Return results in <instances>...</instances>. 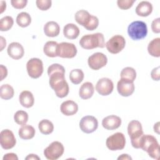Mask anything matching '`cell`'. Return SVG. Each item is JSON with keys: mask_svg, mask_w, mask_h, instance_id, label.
<instances>
[{"mask_svg": "<svg viewBox=\"0 0 160 160\" xmlns=\"http://www.w3.org/2000/svg\"><path fill=\"white\" fill-rule=\"evenodd\" d=\"M48 74L49 77V85L54 89L56 95L60 98L66 97L69 93V85L65 79V69L58 63L49 66Z\"/></svg>", "mask_w": 160, "mask_h": 160, "instance_id": "cell-1", "label": "cell"}, {"mask_svg": "<svg viewBox=\"0 0 160 160\" xmlns=\"http://www.w3.org/2000/svg\"><path fill=\"white\" fill-rule=\"evenodd\" d=\"M139 148L146 151L149 156L158 160L159 158V145L157 139L152 135L144 134L141 137L139 142Z\"/></svg>", "mask_w": 160, "mask_h": 160, "instance_id": "cell-2", "label": "cell"}, {"mask_svg": "<svg viewBox=\"0 0 160 160\" xmlns=\"http://www.w3.org/2000/svg\"><path fill=\"white\" fill-rule=\"evenodd\" d=\"M80 46L85 49H92L96 48L105 47L104 37L102 33L97 32L83 36L79 41Z\"/></svg>", "mask_w": 160, "mask_h": 160, "instance_id": "cell-3", "label": "cell"}, {"mask_svg": "<svg viewBox=\"0 0 160 160\" xmlns=\"http://www.w3.org/2000/svg\"><path fill=\"white\" fill-rule=\"evenodd\" d=\"M128 33L129 37L134 41L144 38L148 34L146 24L141 21L132 22L128 28Z\"/></svg>", "mask_w": 160, "mask_h": 160, "instance_id": "cell-4", "label": "cell"}, {"mask_svg": "<svg viewBox=\"0 0 160 160\" xmlns=\"http://www.w3.org/2000/svg\"><path fill=\"white\" fill-rule=\"evenodd\" d=\"M128 133L131 140V144L134 148H139V142L143 135L142 128L141 122L137 120H132L128 124Z\"/></svg>", "mask_w": 160, "mask_h": 160, "instance_id": "cell-5", "label": "cell"}, {"mask_svg": "<svg viewBox=\"0 0 160 160\" xmlns=\"http://www.w3.org/2000/svg\"><path fill=\"white\" fill-rule=\"evenodd\" d=\"M106 144L107 148L111 151L121 150L125 147V136L122 132H116L107 138Z\"/></svg>", "mask_w": 160, "mask_h": 160, "instance_id": "cell-6", "label": "cell"}, {"mask_svg": "<svg viewBox=\"0 0 160 160\" xmlns=\"http://www.w3.org/2000/svg\"><path fill=\"white\" fill-rule=\"evenodd\" d=\"M64 151L62 144L59 141H54L44 150V155L49 160H56L63 154Z\"/></svg>", "mask_w": 160, "mask_h": 160, "instance_id": "cell-7", "label": "cell"}, {"mask_svg": "<svg viewBox=\"0 0 160 160\" xmlns=\"http://www.w3.org/2000/svg\"><path fill=\"white\" fill-rule=\"evenodd\" d=\"M26 69L28 75L34 79L39 78L43 72V63L39 58L30 59L26 64Z\"/></svg>", "mask_w": 160, "mask_h": 160, "instance_id": "cell-8", "label": "cell"}, {"mask_svg": "<svg viewBox=\"0 0 160 160\" xmlns=\"http://www.w3.org/2000/svg\"><path fill=\"white\" fill-rule=\"evenodd\" d=\"M125 45L126 41L124 37L121 35H115L108 40L105 46L110 53L118 54L124 48Z\"/></svg>", "mask_w": 160, "mask_h": 160, "instance_id": "cell-9", "label": "cell"}, {"mask_svg": "<svg viewBox=\"0 0 160 160\" xmlns=\"http://www.w3.org/2000/svg\"><path fill=\"white\" fill-rule=\"evenodd\" d=\"M77 54L76 46L70 42H62L57 46V56L62 58H72Z\"/></svg>", "mask_w": 160, "mask_h": 160, "instance_id": "cell-10", "label": "cell"}, {"mask_svg": "<svg viewBox=\"0 0 160 160\" xmlns=\"http://www.w3.org/2000/svg\"><path fill=\"white\" fill-rule=\"evenodd\" d=\"M79 127L82 132L88 134L91 133L97 129L98 121L92 116H86L82 117L80 120Z\"/></svg>", "mask_w": 160, "mask_h": 160, "instance_id": "cell-11", "label": "cell"}, {"mask_svg": "<svg viewBox=\"0 0 160 160\" xmlns=\"http://www.w3.org/2000/svg\"><path fill=\"white\" fill-rule=\"evenodd\" d=\"M108 62V58L102 52H95L90 56L88 59V63L90 68L93 70H98L105 66Z\"/></svg>", "mask_w": 160, "mask_h": 160, "instance_id": "cell-12", "label": "cell"}, {"mask_svg": "<svg viewBox=\"0 0 160 160\" xmlns=\"http://www.w3.org/2000/svg\"><path fill=\"white\" fill-rule=\"evenodd\" d=\"M0 143L4 149L12 148L16 143V140L13 132L9 129H4L0 133Z\"/></svg>", "mask_w": 160, "mask_h": 160, "instance_id": "cell-13", "label": "cell"}, {"mask_svg": "<svg viewBox=\"0 0 160 160\" xmlns=\"http://www.w3.org/2000/svg\"><path fill=\"white\" fill-rule=\"evenodd\" d=\"M114 88V84L111 79L108 78H102L97 82L96 85V91L102 96L110 94Z\"/></svg>", "mask_w": 160, "mask_h": 160, "instance_id": "cell-14", "label": "cell"}, {"mask_svg": "<svg viewBox=\"0 0 160 160\" xmlns=\"http://www.w3.org/2000/svg\"><path fill=\"white\" fill-rule=\"evenodd\" d=\"M117 90L120 95L124 97H128L131 96L134 91V84L133 82L122 79L118 82Z\"/></svg>", "mask_w": 160, "mask_h": 160, "instance_id": "cell-15", "label": "cell"}, {"mask_svg": "<svg viewBox=\"0 0 160 160\" xmlns=\"http://www.w3.org/2000/svg\"><path fill=\"white\" fill-rule=\"evenodd\" d=\"M7 51L8 55L14 59H19L24 54V50L22 46L17 42H13L9 44Z\"/></svg>", "mask_w": 160, "mask_h": 160, "instance_id": "cell-16", "label": "cell"}, {"mask_svg": "<svg viewBox=\"0 0 160 160\" xmlns=\"http://www.w3.org/2000/svg\"><path fill=\"white\" fill-rule=\"evenodd\" d=\"M121 124V119L116 115H110L104 118L102 121L104 128L108 130H114L118 128Z\"/></svg>", "mask_w": 160, "mask_h": 160, "instance_id": "cell-17", "label": "cell"}, {"mask_svg": "<svg viewBox=\"0 0 160 160\" xmlns=\"http://www.w3.org/2000/svg\"><path fill=\"white\" fill-rule=\"evenodd\" d=\"M61 112L65 116H72L78 111V106L76 102L71 100L64 101L60 107Z\"/></svg>", "mask_w": 160, "mask_h": 160, "instance_id": "cell-18", "label": "cell"}, {"mask_svg": "<svg viewBox=\"0 0 160 160\" xmlns=\"http://www.w3.org/2000/svg\"><path fill=\"white\" fill-rule=\"evenodd\" d=\"M152 11V6L149 1L140 2L136 8V13L142 17L148 16Z\"/></svg>", "mask_w": 160, "mask_h": 160, "instance_id": "cell-19", "label": "cell"}, {"mask_svg": "<svg viewBox=\"0 0 160 160\" xmlns=\"http://www.w3.org/2000/svg\"><path fill=\"white\" fill-rule=\"evenodd\" d=\"M20 104L24 108H29L34 105V98L31 92L29 91H23L19 96Z\"/></svg>", "mask_w": 160, "mask_h": 160, "instance_id": "cell-20", "label": "cell"}, {"mask_svg": "<svg viewBox=\"0 0 160 160\" xmlns=\"http://www.w3.org/2000/svg\"><path fill=\"white\" fill-rule=\"evenodd\" d=\"M94 92L93 84L90 82L83 83L79 88V95L82 99H88L92 97Z\"/></svg>", "mask_w": 160, "mask_h": 160, "instance_id": "cell-21", "label": "cell"}, {"mask_svg": "<svg viewBox=\"0 0 160 160\" xmlns=\"http://www.w3.org/2000/svg\"><path fill=\"white\" fill-rule=\"evenodd\" d=\"M44 32L48 37H56L59 34L60 27L56 22L49 21L44 26Z\"/></svg>", "mask_w": 160, "mask_h": 160, "instance_id": "cell-22", "label": "cell"}, {"mask_svg": "<svg viewBox=\"0 0 160 160\" xmlns=\"http://www.w3.org/2000/svg\"><path fill=\"white\" fill-rule=\"evenodd\" d=\"M64 36L69 39H74L78 37L79 34V28L72 23H68L63 28Z\"/></svg>", "mask_w": 160, "mask_h": 160, "instance_id": "cell-23", "label": "cell"}, {"mask_svg": "<svg viewBox=\"0 0 160 160\" xmlns=\"http://www.w3.org/2000/svg\"><path fill=\"white\" fill-rule=\"evenodd\" d=\"M74 18L76 21L79 24L85 28L88 24L91 19V14H90L87 11L81 9L76 12Z\"/></svg>", "mask_w": 160, "mask_h": 160, "instance_id": "cell-24", "label": "cell"}, {"mask_svg": "<svg viewBox=\"0 0 160 160\" xmlns=\"http://www.w3.org/2000/svg\"><path fill=\"white\" fill-rule=\"evenodd\" d=\"M35 129L31 126L28 124L22 125L19 129V136L22 139H32L35 135Z\"/></svg>", "mask_w": 160, "mask_h": 160, "instance_id": "cell-25", "label": "cell"}, {"mask_svg": "<svg viewBox=\"0 0 160 160\" xmlns=\"http://www.w3.org/2000/svg\"><path fill=\"white\" fill-rule=\"evenodd\" d=\"M148 51L149 54L153 57L160 56V38H157L153 39L148 46Z\"/></svg>", "mask_w": 160, "mask_h": 160, "instance_id": "cell-26", "label": "cell"}, {"mask_svg": "<svg viewBox=\"0 0 160 160\" xmlns=\"http://www.w3.org/2000/svg\"><path fill=\"white\" fill-rule=\"evenodd\" d=\"M58 43L56 41H50L46 42L43 48L44 53L48 57L54 58L57 56V46Z\"/></svg>", "mask_w": 160, "mask_h": 160, "instance_id": "cell-27", "label": "cell"}, {"mask_svg": "<svg viewBox=\"0 0 160 160\" xmlns=\"http://www.w3.org/2000/svg\"><path fill=\"white\" fill-rule=\"evenodd\" d=\"M40 132L45 135L51 134L54 130V125L51 121L48 119L41 120L38 124Z\"/></svg>", "mask_w": 160, "mask_h": 160, "instance_id": "cell-28", "label": "cell"}, {"mask_svg": "<svg viewBox=\"0 0 160 160\" xmlns=\"http://www.w3.org/2000/svg\"><path fill=\"white\" fill-rule=\"evenodd\" d=\"M14 91L13 88L8 84H2L0 88V96L2 99L8 100L11 99L14 96Z\"/></svg>", "mask_w": 160, "mask_h": 160, "instance_id": "cell-29", "label": "cell"}, {"mask_svg": "<svg viewBox=\"0 0 160 160\" xmlns=\"http://www.w3.org/2000/svg\"><path fill=\"white\" fill-rule=\"evenodd\" d=\"M16 22L22 28L27 27L31 22V16L26 12H20L16 17Z\"/></svg>", "mask_w": 160, "mask_h": 160, "instance_id": "cell-30", "label": "cell"}, {"mask_svg": "<svg viewBox=\"0 0 160 160\" xmlns=\"http://www.w3.org/2000/svg\"><path fill=\"white\" fill-rule=\"evenodd\" d=\"M84 72L80 69H72L69 73V79L74 84H78L81 82L84 79Z\"/></svg>", "mask_w": 160, "mask_h": 160, "instance_id": "cell-31", "label": "cell"}, {"mask_svg": "<svg viewBox=\"0 0 160 160\" xmlns=\"http://www.w3.org/2000/svg\"><path fill=\"white\" fill-rule=\"evenodd\" d=\"M136 78V70L131 67H126L121 72V78L134 82Z\"/></svg>", "mask_w": 160, "mask_h": 160, "instance_id": "cell-32", "label": "cell"}, {"mask_svg": "<svg viewBox=\"0 0 160 160\" xmlns=\"http://www.w3.org/2000/svg\"><path fill=\"white\" fill-rule=\"evenodd\" d=\"M14 20L11 16H4L0 20V30L1 31H7L12 28Z\"/></svg>", "mask_w": 160, "mask_h": 160, "instance_id": "cell-33", "label": "cell"}, {"mask_svg": "<svg viewBox=\"0 0 160 160\" xmlns=\"http://www.w3.org/2000/svg\"><path fill=\"white\" fill-rule=\"evenodd\" d=\"M14 119L18 124L24 125L28 122V114L24 111H18L14 115Z\"/></svg>", "mask_w": 160, "mask_h": 160, "instance_id": "cell-34", "label": "cell"}, {"mask_svg": "<svg viewBox=\"0 0 160 160\" xmlns=\"http://www.w3.org/2000/svg\"><path fill=\"white\" fill-rule=\"evenodd\" d=\"M36 4L40 10L46 11L51 8L52 2L51 0H37Z\"/></svg>", "mask_w": 160, "mask_h": 160, "instance_id": "cell-35", "label": "cell"}, {"mask_svg": "<svg viewBox=\"0 0 160 160\" xmlns=\"http://www.w3.org/2000/svg\"><path fill=\"white\" fill-rule=\"evenodd\" d=\"M134 2L135 0H118L117 4L121 9H128L132 7Z\"/></svg>", "mask_w": 160, "mask_h": 160, "instance_id": "cell-36", "label": "cell"}, {"mask_svg": "<svg viewBox=\"0 0 160 160\" xmlns=\"http://www.w3.org/2000/svg\"><path fill=\"white\" fill-rule=\"evenodd\" d=\"M99 25V19L96 16L91 15V19L88 24L85 27V28L88 31H93L98 28Z\"/></svg>", "mask_w": 160, "mask_h": 160, "instance_id": "cell-37", "label": "cell"}, {"mask_svg": "<svg viewBox=\"0 0 160 160\" xmlns=\"http://www.w3.org/2000/svg\"><path fill=\"white\" fill-rule=\"evenodd\" d=\"M11 3L12 6L16 9H22L24 8L27 3L28 1L27 0H12L11 1Z\"/></svg>", "mask_w": 160, "mask_h": 160, "instance_id": "cell-38", "label": "cell"}, {"mask_svg": "<svg viewBox=\"0 0 160 160\" xmlns=\"http://www.w3.org/2000/svg\"><path fill=\"white\" fill-rule=\"evenodd\" d=\"M152 31L155 33L160 32V18H158L154 19L151 24Z\"/></svg>", "mask_w": 160, "mask_h": 160, "instance_id": "cell-39", "label": "cell"}, {"mask_svg": "<svg viewBox=\"0 0 160 160\" xmlns=\"http://www.w3.org/2000/svg\"><path fill=\"white\" fill-rule=\"evenodd\" d=\"M159 66H158L155 68H154L151 72V78L154 81H159L160 79V70H159Z\"/></svg>", "mask_w": 160, "mask_h": 160, "instance_id": "cell-40", "label": "cell"}, {"mask_svg": "<svg viewBox=\"0 0 160 160\" xmlns=\"http://www.w3.org/2000/svg\"><path fill=\"white\" fill-rule=\"evenodd\" d=\"M5 159L18 160V158L16 156V154H14V153H8V154H6L3 157V160H5Z\"/></svg>", "mask_w": 160, "mask_h": 160, "instance_id": "cell-41", "label": "cell"}, {"mask_svg": "<svg viewBox=\"0 0 160 160\" xmlns=\"http://www.w3.org/2000/svg\"><path fill=\"white\" fill-rule=\"evenodd\" d=\"M1 81H2V79L7 76L8 70H7V68L5 66H4L3 65H2V64L1 65Z\"/></svg>", "mask_w": 160, "mask_h": 160, "instance_id": "cell-42", "label": "cell"}, {"mask_svg": "<svg viewBox=\"0 0 160 160\" xmlns=\"http://www.w3.org/2000/svg\"><path fill=\"white\" fill-rule=\"evenodd\" d=\"M25 159L26 160H28V159H40V158L36 154H29Z\"/></svg>", "mask_w": 160, "mask_h": 160, "instance_id": "cell-43", "label": "cell"}, {"mask_svg": "<svg viewBox=\"0 0 160 160\" xmlns=\"http://www.w3.org/2000/svg\"><path fill=\"white\" fill-rule=\"evenodd\" d=\"M118 160H119V159H132V158L127 154H121V156H120L118 158Z\"/></svg>", "mask_w": 160, "mask_h": 160, "instance_id": "cell-44", "label": "cell"}, {"mask_svg": "<svg viewBox=\"0 0 160 160\" xmlns=\"http://www.w3.org/2000/svg\"><path fill=\"white\" fill-rule=\"evenodd\" d=\"M1 50L0 51H2V49H4V47H6V39H4V38L2 36H1Z\"/></svg>", "mask_w": 160, "mask_h": 160, "instance_id": "cell-45", "label": "cell"}, {"mask_svg": "<svg viewBox=\"0 0 160 160\" xmlns=\"http://www.w3.org/2000/svg\"><path fill=\"white\" fill-rule=\"evenodd\" d=\"M1 13H2L3 11L6 9V3L5 1H1Z\"/></svg>", "mask_w": 160, "mask_h": 160, "instance_id": "cell-46", "label": "cell"}, {"mask_svg": "<svg viewBox=\"0 0 160 160\" xmlns=\"http://www.w3.org/2000/svg\"><path fill=\"white\" fill-rule=\"evenodd\" d=\"M159 122H156L154 126V132H157L158 134H159Z\"/></svg>", "mask_w": 160, "mask_h": 160, "instance_id": "cell-47", "label": "cell"}]
</instances>
